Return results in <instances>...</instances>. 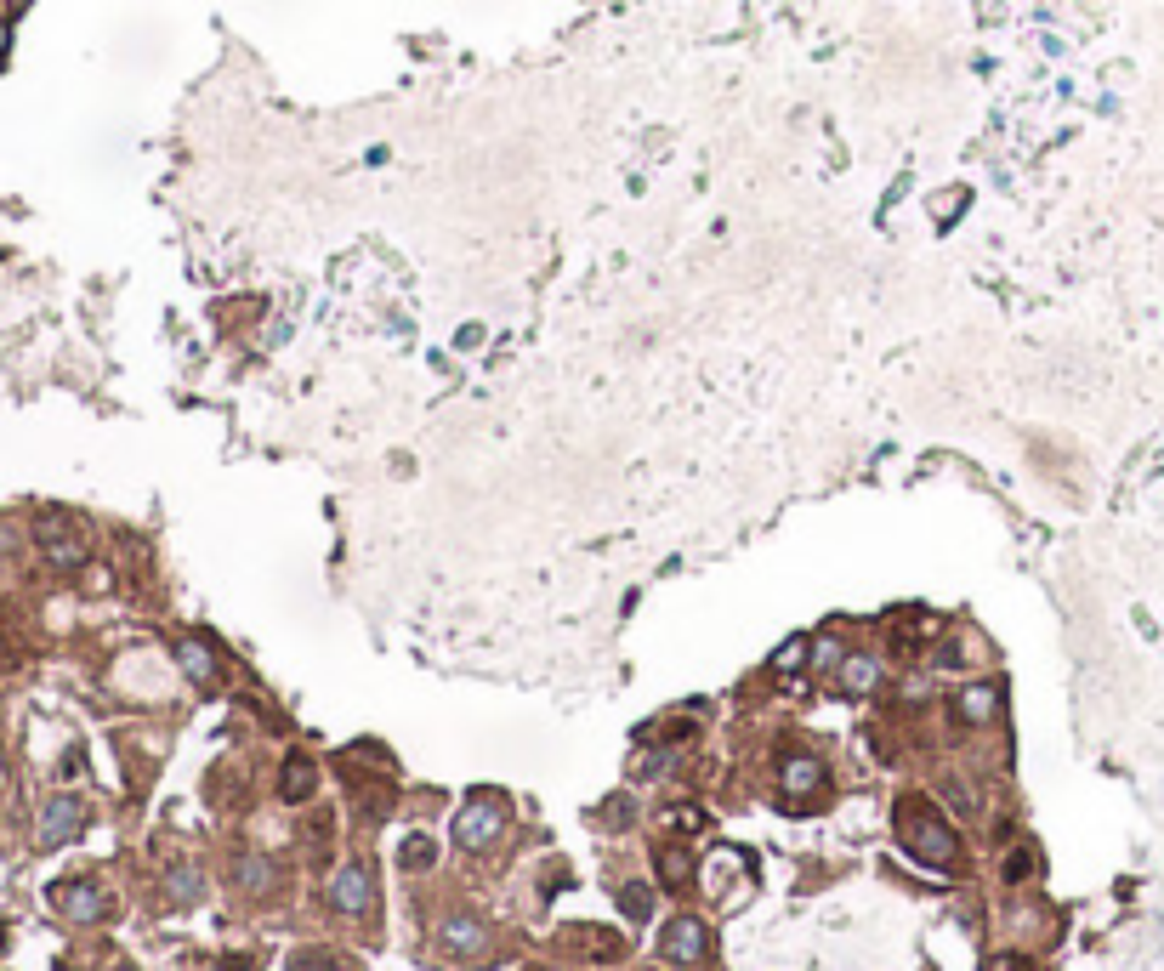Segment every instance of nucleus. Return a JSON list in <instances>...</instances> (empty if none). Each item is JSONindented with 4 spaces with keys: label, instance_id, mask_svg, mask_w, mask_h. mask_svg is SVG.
Masks as SVG:
<instances>
[{
    "label": "nucleus",
    "instance_id": "nucleus-1",
    "mask_svg": "<svg viewBox=\"0 0 1164 971\" xmlns=\"http://www.w3.org/2000/svg\"><path fill=\"white\" fill-rule=\"evenodd\" d=\"M898 835H903V847L915 852L926 869H949L954 852H960L954 830L932 813V807H926V801H898Z\"/></svg>",
    "mask_w": 1164,
    "mask_h": 971
},
{
    "label": "nucleus",
    "instance_id": "nucleus-2",
    "mask_svg": "<svg viewBox=\"0 0 1164 971\" xmlns=\"http://www.w3.org/2000/svg\"><path fill=\"white\" fill-rule=\"evenodd\" d=\"M500 824H506V807H500L494 795H472V801L460 807V818H455V841L466 852H483V847H494Z\"/></svg>",
    "mask_w": 1164,
    "mask_h": 971
},
{
    "label": "nucleus",
    "instance_id": "nucleus-3",
    "mask_svg": "<svg viewBox=\"0 0 1164 971\" xmlns=\"http://www.w3.org/2000/svg\"><path fill=\"white\" fill-rule=\"evenodd\" d=\"M86 830V801L80 795H52L46 807H40V824H35V841L46 852L52 847H69L74 835Z\"/></svg>",
    "mask_w": 1164,
    "mask_h": 971
},
{
    "label": "nucleus",
    "instance_id": "nucleus-4",
    "mask_svg": "<svg viewBox=\"0 0 1164 971\" xmlns=\"http://www.w3.org/2000/svg\"><path fill=\"white\" fill-rule=\"evenodd\" d=\"M330 909L336 915H370L375 909V881L364 864H341L330 875Z\"/></svg>",
    "mask_w": 1164,
    "mask_h": 971
},
{
    "label": "nucleus",
    "instance_id": "nucleus-5",
    "mask_svg": "<svg viewBox=\"0 0 1164 971\" xmlns=\"http://www.w3.org/2000/svg\"><path fill=\"white\" fill-rule=\"evenodd\" d=\"M659 949H665V960H676V966H699L710 954V926L705 920H693V915H676L671 926H665V937H659Z\"/></svg>",
    "mask_w": 1164,
    "mask_h": 971
},
{
    "label": "nucleus",
    "instance_id": "nucleus-6",
    "mask_svg": "<svg viewBox=\"0 0 1164 971\" xmlns=\"http://www.w3.org/2000/svg\"><path fill=\"white\" fill-rule=\"evenodd\" d=\"M52 903H57V915L63 920H80V926H91V920L108 915V898H103V886L97 881H57Z\"/></svg>",
    "mask_w": 1164,
    "mask_h": 971
},
{
    "label": "nucleus",
    "instance_id": "nucleus-7",
    "mask_svg": "<svg viewBox=\"0 0 1164 971\" xmlns=\"http://www.w3.org/2000/svg\"><path fill=\"white\" fill-rule=\"evenodd\" d=\"M35 540L46 546V557H52L57 568H80V563H86V540H80V534H74V523H63L57 512L35 523Z\"/></svg>",
    "mask_w": 1164,
    "mask_h": 971
},
{
    "label": "nucleus",
    "instance_id": "nucleus-8",
    "mask_svg": "<svg viewBox=\"0 0 1164 971\" xmlns=\"http://www.w3.org/2000/svg\"><path fill=\"white\" fill-rule=\"evenodd\" d=\"M177 665L188 671V682H199V688H216V682H222V665H216V654L199 642V636H182L177 642Z\"/></svg>",
    "mask_w": 1164,
    "mask_h": 971
},
{
    "label": "nucleus",
    "instance_id": "nucleus-9",
    "mask_svg": "<svg viewBox=\"0 0 1164 971\" xmlns=\"http://www.w3.org/2000/svg\"><path fill=\"white\" fill-rule=\"evenodd\" d=\"M818 784H824V761L790 756L784 767H778V790H784V801H801V795H812Z\"/></svg>",
    "mask_w": 1164,
    "mask_h": 971
},
{
    "label": "nucleus",
    "instance_id": "nucleus-10",
    "mask_svg": "<svg viewBox=\"0 0 1164 971\" xmlns=\"http://www.w3.org/2000/svg\"><path fill=\"white\" fill-rule=\"evenodd\" d=\"M443 949H449V954H466V960H472V954L489 949V926H483L477 915H455L449 926H443Z\"/></svg>",
    "mask_w": 1164,
    "mask_h": 971
},
{
    "label": "nucleus",
    "instance_id": "nucleus-11",
    "mask_svg": "<svg viewBox=\"0 0 1164 971\" xmlns=\"http://www.w3.org/2000/svg\"><path fill=\"white\" fill-rule=\"evenodd\" d=\"M954 710H960V722H971V727L994 722V710H1000V688H994V682H971V688H960Z\"/></svg>",
    "mask_w": 1164,
    "mask_h": 971
},
{
    "label": "nucleus",
    "instance_id": "nucleus-12",
    "mask_svg": "<svg viewBox=\"0 0 1164 971\" xmlns=\"http://www.w3.org/2000/svg\"><path fill=\"white\" fill-rule=\"evenodd\" d=\"M313 790H318V767L307 756H290L284 761V778H279V795L284 801H307Z\"/></svg>",
    "mask_w": 1164,
    "mask_h": 971
},
{
    "label": "nucleus",
    "instance_id": "nucleus-13",
    "mask_svg": "<svg viewBox=\"0 0 1164 971\" xmlns=\"http://www.w3.org/2000/svg\"><path fill=\"white\" fill-rule=\"evenodd\" d=\"M835 676H841V688L847 693H869L875 682H881V665H875L869 654H847L841 665H835Z\"/></svg>",
    "mask_w": 1164,
    "mask_h": 971
},
{
    "label": "nucleus",
    "instance_id": "nucleus-14",
    "mask_svg": "<svg viewBox=\"0 0 1164 971\" xmlns=\"http://www.w3.org/2000/svg\"><path fill=\"white\" fill-rule=\"evenodd\" d=\"M239 886H245L250 898L273 892V864H262V858H239Z\"/></svg>",
    "mask_w": 1164,
    "mask_h": 971
},
{
    "label": "nucleus",
    "instance_id": "nucleus-15",
    "mask_svg": "<svg viewBox=\"0 0 1164 971\" xmlns=\"http://www.w3.org/2000/svg\"><path fill=\"white\" fill-rule=\"evenodd\" d=\"M659 881H665V886H688L693 881V858H688V852L665 847V852H659Z\"/></svg>",
    "mask_w": 1164,
    "mask_h": 971
},
{
    "label": "nucleus",
    "instance_id": "nucleus-16",
    "mask_svg": "<svg viewBox=\"0 0 1164 971\" xmlns=\"http://www.w3.org/2000/svg\"><path fill=\"white\" fill-rule=\"evenodd\" d=\"M398 858H404V869H432V858H438V847H432L426 835H409Z\"/></svg>",
    "mask_w": 1164,
    "mask_h": 971
},
{
    "label": "nucleus",
    "instance_id": "nucleus-17",
    "mask_svg": "<svg viewBox=\"0 0 1164 971\" xmlns=\"http://www.w3.org/2000/svg\"><path fill=\"white\" fill-rule=\"evenodd\" d=\"M165 886H171V898L177 903H199V875L194 869H171V881Z\"/></svg>",
    "mask_w": 1164,
    "mask_h": 971
},
{
    "label": "nucleus",
    "instance_id": "nucleus-18",
    "mask_svg": "<svg viewBox=\"0 0 1164 971\" xmlns=\"http://www.w3.org/2000/svg\"><path fill=\"white\" fill-rule=\"evenodd\" d=\"M619 903H625V915H631V920H648L653 892H648V886H625V892H619Z\"/></svg>",
    "mask_w": 1164,
    "mask_h": 971
},
{
    "label": "nucleus",
    "instance_id": "nucleus-19",
    "mask_svg": "<svg viewBox=\"0 0 1164 971\" xmlns=\"http://www.w3.org/2000/svg\"><path fill=\"white\" fill-rule=\"evenodd\" d=\"M290 971H336V954H330V949H301Z\"/></svg>",
    "mask_w": 1164,
    "mask_h": 971
},
{
    "label": "nucleus",
    "instance_id": "nucleus-20",
    "mask_svg": "<svg viewBox=\"0 0 1164 971\" xmlns=\"http://www.w3.org/2000/svg\"><path fill=\"white\" fill-rule=\"evenodd\" d=\"M801 654H807V642H801V636H795V642H784V648L773 654V671H795V665H801Z\"/></svg>",
    "mask_w": 1164,
    "mask_h": 971
},
{
    "label": "nucleus",
    "instance_id": "nucleus-21",
    "mask_svg": "<svg viewBox=\"0 0 1164 971\" xmlns=\"http://www.w3.org/2000/svg\"><path fill=\"white\" fill-rule=\"evenodd\" d=\"M1028 869H1034V858H1028V852H1011V858H1006V881H1028Z\"/></svg>",
    "mask_w": 1164,
    "mask_h": 971
},
{
    "label": "nucleus",
    "instance_id": "nucleus-22",
    "mask_svg": "<svg viewBox=\"0 0 1164 971\" xmlns=\"http://www.w3.org/2000/svg\"><path fill=\"white\" fill-rule=\"evenodd\" d=\"M812 665H818V671H835V665H841V648H835V642H818Z\"/></svg>",
    "mask_w": 1164,
    "mask_h": 971
},
{
    "label": "nucleus",
    "instance_id": "nucleus-23",
    "mask_svg": "<svg viewBox=\"0 0 1164 971\" xmlns=\"http://www.w3.org/2000/svg\"><path fill=\"white\" fill-rule=\"evenodd\" d=\"M228 971H250V960H228Z\"/></svg>",
    "mask_w": 1164,
    "mask_h": 971
}]
</instances>
